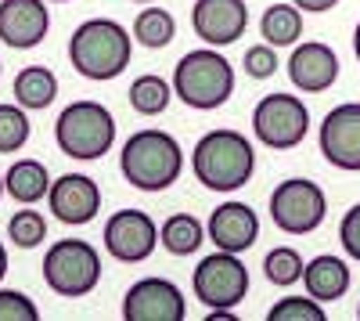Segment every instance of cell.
<instances>
[{
  "label": "cell",
  "instance_id": "cell-28",
  "mask_svg": "<svg viewBox=\"0 0 360 321\" xmlns=\"http://www.w3.org/2000/svg\"><path fill=\"white\" fill-rule=\"evenodd\" d=\"M266 321H328L321 300H314L310 293L307 296H285L278 300L274 307L266 310Z\"/></svg>",
  "mask_w": 360,
  "mask_h": 321
},
{
  "label": "cell",
  "instance_id": "cell-8",
  "mask_svg": "<svg viewBox=\"0 0 360 321\" xmlns=\"http://www.w3.org/2000/svg\"><path fill=\"white\" fill-rule=\"evenodd\" d=\"M252 134H256L259 144H266V149L288 152V149H295V144H303V137L310 134V108L295 94L274 91V94L256 101Z\"/></svg>",
  "mask_w": 360,
  "mask_h": 321
},
{
  "label": "cell",
  "instance_id": "cell-1",
  "mask_svg": "<svg viewBox=\"0 0 360 321\" xmlns=\"http://www.w3.org/2000/svg\"><path fill=\"white\" fill-rule=\"evenodd\" d=\"M191 173L209 191H238L256 173V149L242 130H209L191 149Z\"/></svg>",
  "mask_w": 360,
  "mask_h": 321
},
{
  "label": "cell",
  "instance_id": "cell-23",
  "mask_svg": "<svg viewBox=\"0 0 360 321\" xmlns=\"http://www.w3.org/2000/svg\"><path fill=\"white\" fill-rule=\"evenodd\" d=\"M134 40L144 44V47H152V51H162L173 44L176 37V18L166 11V8H155V4H144L134 18Z\"/></svg>",
  "mask_w": 360,
  "mask_h": 321
},
{
  "label": "cell",
  "instance_id": "cell-27",
  "mask_svg": "<svg viewBox=\"0 0 360 321\" xmlns=\"http://www.w3.org/2000/svg\"><path fill=\"white\" fill-rule=\"evenodd\" d=\"M8 239H11V246H18V249H37V246H44V239H47V220H44V213H37L33 206L18 210V213L8 220Z\"/></svg>",
  "mask_w": 360,
  "mask_h": 321
},
{
  "label": "cell",
  "instance_id": "cell-31",
  "mask_svg": "<svg viewBox=\"0 0 360 321\" xmlns=\"http://www.w3.org/2000/svg\"><path fill=\"white\" fill-rule=\"evenodd\" d=\"M339 242H342L346 256L360 264V202H353L346 217L339 220Z\"/></svg>",
  "mask_w": 360,
  "mask_h": 321
},
{
  "label": "cell",
  "instance_id": "cell-35",
  "mask_svg": "<svg viewBox=\"0 0 360 321\" xmlns=\"http://www.w3.org/2000/svg\"><path fill=\"white\" fill-rule=\"evenodd\" d=\"M4 191H8V188H4V173H0V199H4Z\"/></svg>",
  "mask_w": 360,
  "mask_h": 321
},
{
  "label": "cell",
  "instance_id": "cell-29",
  "mask_svg": "<svg viewBox=\"0 0 360 321\" xmlns=\"http://www.w3.org/2000/svg\"><path fill=\"white\" fill-rule=\"evenodd\" d=\"M0 321H40V307L18 289H0Z\"/></svg>",
  "mask_w": 360,
  "mask_h": 321
},
{
  "label": "cell",
  "instance_id": "cell-3",
  "mask_svg": "<svg viewBox=\"0 0 360 321\" xmlns=\"http://www.w3.org/2000/svg\"><path fill=\"white\" fill-rule=\"evenodd\" d=\"M119 173L137 191H166L184 173V149L166 130H134L119 152Z\"/></svg>",
  "mask_w": 360,
  "mask_h": 321
},
{
  "label": "cell",
  "instance_id": "cell-21",
  "mask_svg": "<svg viewBox=\"0 0 360 321\" xmlns=\"http://www.w3.org/2000/svg\"><path fill=\"white\" fill-rule=\"evenodd\" d=\"M259 33L270 47H295L303 37V11L292 0L288 4H270L259 18Z\"/></svg>",
  "mask_w": 360,
  "mask_h": 321
},
{
  "label": "cell",
  "instance_id": "cell-12",
  "mask_svg": "<svg viewBox=\"0 0 360 321\" xmlns=\"http://www.w3.org/2000/svg\"><path fill=\"white\" fill-rule=\"evenodd\" d=\"M123 317L127 321H184L188 300L180 285L169 278H141L123 296Z\"/></svg>",
  "mask_w": 360,
  "mask_h": 321
},
{
  "label": "cell",
  "instance_id": "cell-38",
  "mask_svg": "<svg viewBox=\"0 0 360 321\" xmlns=\"http://www.w3.org/2000/svg\"><path fill=\"white\" fill-rule=\"evenodd\" d=\"M356 321H360V303H356Z\"/></svg>",
  "mask_w": 360,
  "mask_h": 321
},
{
  "label": "cell",
  "instance_id": "cell-32",
  "mask_svg": "<svg viewBox=\"0 0 360 321\" xmlns=\"http://www.w3.org/2000/svg\"><path fill=\"white\" fill-rule=\"evenodd\" d=\"M292 4L303 11V15H321V11H332L339 0H292Z\"/></svg>",
  "mask_w": 360,
  "mask_h": 321
},
{
  "label": "cell",
  "instance_id": "cell-15",
  "mask_svg": "<svg viewBox=\"0 0 360 321\" xmlns=\"http://www.w3.org/2000/svg\"><path fill=\"white\" fill-rule=\"evenodd\" d=\"M205 235L224 253H249L259 239V217H256V210L249 206V202L227 199L209 213Z\"/></svg>",
  "mask_w": 360,
  "mask_h": 321
},
{
  "label": "cell",
  "instance_id": "cell-24",
  "mask_svg": "<svg viewBox=\"0 0 360 321\" xmlns=\"http://www.w3.org/2000/svg\"><path fill=\"white\" fill-rule=\"evenodd\" d=\"M173 101V83H166L159 73H144L130 83V105L141 115H162Z\"/></svg>",
  "mask_w": 360,
  "mask_h": 321
},
{
  "label": "cell",
  "instance_id": "cell-2",
  "mask_svg": "<svg viewBox=\"0 0 360 321\" xmlns=\"http://www.w3.org/2000/svg\"><path fill=\"white\" fill-rule=\"evenodd\" d=\"M134 33L115 18H86L69 37V62L86 80H115L130 69L134 58Z\"/></svg>",
  "mask_w": 360,
  "mask_h": 321
},
{
  "label": "cell",
  "instance_id": "cell-10",
  "mask_svg": "<svg viewBox=\"0 0 360 321\" xmlns=\"http://www.w3.org/2000/svg\"><path fill=\"white\" fill-rule=\"evenodd\" d=\"M321 156L335 170L360 173V101H342L321 120Z\"/></svg>",
  "mask_w": 360,
  "mask_h": 321
},
{
  "label": "cell",
  "instance_id": "cell-25",
  "mask_svg": "<svg viewBox=\"0 0 360 321\" xmlns=\"http://www.w3.org/2000/svg\"><path fill=\"white\" fill-rule=\"evenodd\" d=\"M303 268H307L303 256H299V249H292V246H274L263 256V275L278 289H288L295 282H303Z\"/></svg>",
  "mask_w": 360,
  "mask_h": 321
},
{
  "label": "cell",
  "instance_id": "cell-16",
  "mask_svg": "<svg viewBox=\"0 0 360 321\" xmlns=\"http://www.w3.org/2000/svg\"><path fill=\"white\" fill-rule=\"evenodd\" d=\"M51 33L47 0H0V44L11 51H29Z\"/></svg>",
  "mask_w": 360,
  "mask_h": 321
},
{
  "label": "cell",
  "instance_id": "cell-36",
  "mask_svg": "<svg viewBox=\"0 0 360 321\" xmlns=\"http://www.w3.org/2000/svg\"><path fill=\"white\" fill-rule=\"evenodd\" d=\"M134 4H155V0H134Z\"/></svg>",
  "mask_w": 360,
  "mask_h": 321
},
{
  "label": "cell",
  "instance_id": "cell-30",
  "mask_svg": "<svg viewBox=\"0 0 360 321\" xmlns=\"http://www.w3.org/2000/svg\"><path fill=\"white\" fill-rule=\"evenodd\" d=\"M245 73L252 76V80H266V76H274L278 73V47H270L266 40L263 44H252L249 51H245Z\"/></svg>",
  "mask_w": 360,
  "mask_h": 321
},
{
  "label": "cell",
  "instance_id": "cell-26",
  "mask_svg": "<svg viewBox=\"0 0 360 321\" xmlns=\"http://www.w3.org/2000/svg\"><path fill=\"white\" fill-rule=\"evenodd\" d=\"M29 108L18 101H0V156H15L29 141Z\"/></svg>",
  "mask_w": 360,
  "mask_h": 321
},
{
  "label": "cell",
  "instance_id": "cell-11",
  "mask_svg": "<svg viewBox=\"0 0 360 321\" xmlns=\"http://www.w3.org/2000/svg\"><path fill=\"white\" fill-rule=\"evenodd\" d=\"M159 246V224L144 210H119L105 220V249L119 264H144Z\"/></svg>",
  "mask_w": 360,
  "mask_h": 321
},
{
  "label": "cell",
  "instance_id": "cell-33",
  "mask_svg": "<svg viewBox=\"0 0 360 321\" xmlns=\"http://www.w3.org/2000/svg\"><path fill=\"white\" fill-rule=\"evenodd\" d=\"M4 275H8V249L0 246V282H4Z\"/></svg>",
  "mask_w": 360,
  "mask_h": 321
},
{
  "label": "cell",
  "instance_id": "cell-20",
  "mask_svg": "<svg viewBox=\"0 0 360 321\" xmlns=\"http://www.w3.org/2000/svg\"><path fill=\"white\" fill-rule=\"evenodd\" d=\"M4 188L15 202L33 206V202H40L51 191V173L40 159H15L4 173Z\"/></svg>",
  "mask_w": 360,
  "mask_h": 321
},
{
  "label": "cell",
  "instance_id": "cell-19",
  "mask_svg": "<svg viewBox=\"0 0 360 321\" xmlns=\"http://www.w3.org/2000/svg\"><path fill=\"white\" fill-rule=\"evenodd\" d=\"M11 94L22 108L29 112H44L54 105L58 98V76L47 69V65H25L15 73V87H11Z\"/></svg>",
  "mask_w": 360,
  "mask_h": 321
},
{
  "label": "cell",
  "instance_id": "cell-5",
  "mask_svg": "<svg viewBox=\"0 0 360 321\" xmlns=\"http://www.w3.org/2000/svg\"><path fill=\"white\" fill-rule=\"evenodd\" d=\"M54 141L69 159L98 163L115 144V115L101 101H72L58 112Z\"/></svg>",
  "mask_w": 360,
  "mask_h": 321
},
{
  "label": "cell",
  "instance_id": "cell-34",
  "mask_svg": "<svg viewBox=\"0 0 360 321\" xmlns=\"http://www.w3.org/2000/svg\"><path fill=\"white\" fill-rule=\"evenodd\" d=\"M353 54H356V62H360V22H356V29H353Z\"/></svg>",
  "mask_w": 360,
  "mask_h": 321
},
{
  "label": "cell",
  "instance_id": "cell-6",
  "mask_svg": "<svg viewBox=\"0 0 360 321\" xmlns=\"http://www.w3.org/2000/svg\"><path fill=\"white\" fill-rule=\"evenodd\" d=\"M44 282L51 293L65 296V300H79L90 296L101 282V256L98 249L83 242V239H62L47 246L44 253Z\"/></svg>",
  "mask_w": 360,
  "mask_h": 321
},
{
  "label": "cell",
  "instance_id": "cell-17",
  "mask_svg": "<svg viewBox=\"0 0 360 321\" xmlns=\"http://www.w3.org/2000/svg\"><path fill=\"white\" fill-rule=\"evenodd\" d=\"M288 80L303 94H324L339 80V54L321 40L295 44L288 54Z\"/></svg>",
  "mask_w": 360,
  "mask_h": 321
},
{
  "label": "cell",
  "instance_id": "cell-9",
  "mask_svg": "<svg viewBox=\"0 0 360 321\" xmlns=\"http://www.w3.org/2000/svg\"><path fill=\"white\" fill-rule=\"evenodd\" d=\"M191 293L198 303L209 307H238L249 296V268L242 264V253H209L198 260L191 275Z\"/></svg>",
  "mask_w": 360,
  "mask_h": 321
},
{
  "label": "cell",
  "instance_id": "cell-4",
  "mask_svg": "<svg viewBox=\"0 0 360 321\" xmlns=\"http://www.w3.org/2000/svg\"><path fill=\"white\" fill-rule=\"evenodd\" d=\"M173 94L195 112H213L234 94V65L220 47H195L173 69Z\"/></svg>",
  "mask_w": 360,
  "mask_h": 321
},
{
  "label": "cell",
  "instance_id": "cell-14",
  "mask_svg": "<svg viewBox=\"0 0 360 321\" xmlns=\"http://www.w3.org/2000/svg\"><path fill=\"white\" fill-rule=\"evenodd\" d=\"M47 206H51V217H58L62 224H72V227L90 224L101 213V188L86 173H62L58 181H51Z\"/></svg>",
  "mask_w": 360,
  "mask_h": 321
},
{
  "label": "cell",
  "instance_id": "cell-22",
  "mask_svg": "<svg viewBox=\"0 0 360 321\" xmlns=\"http://www.w3.org/2000/svg\"><path fill=\"white\" fill-rule=\"evenodd\" d=\"M159 242H162V249H166L169 256H191V253H198L202 242H205V227H202V220L191 217V213H173V217H166L162 227H159Z\"/></svg>",
  "mask_w": 360,
  "mask_h": 321
},
{
  "label": "cell",
  "instance_id": "cell-37",
  "mask_svg": "<svg viewBox=\"0 0 360 321\" xmlns=\"http://www.w3.org/2000/svg\"><path fill=\"white\" fill-rule=\"evenodd\" d=\"M47 4H69V0H47Z\"/></svg>",
  "mask_w": 360,
  "mask_h": 321
},
{
  "label": "cell",
  "instance_id": "cell-7",
  "mask_svg": "<svg viewBox=\"0 0 360 321\" xmlns=\"http://www.w3.org/2000/svg\"><path fill=\"white\" fill-rule=\"evenodd\" d=\"M328 217V195L310 177H285L270 191V220L285 235H310Z\"/></svg>",
  "mask_w": 360,
  "mask_h": 321
},
{
  "label": "cell",
  "instance_id": "cell-18",
  "mask_svg": "<svg viewBox=\"0 0 360 321\" xmlns=\"http://www.w3.org/2000/svg\"><path fill=\"white\" fill-rule=\"evenodd\" d=\"M349 282H353L349 264H346L342 256H332V253L314 256L310 264L303 268V289H307L314 300H321V303L342 300L349 293Z\"/></svg>",
  "mask_w": 360,
  "mask_h": 321
},
{
  "label": "cell",
  "instance_id": "cell-13",
  "mask_svg": "<svg viewBox=\"0 0 360 321\" xmlns=\"http://www.w3.org/2000/svg\"><path fill=\"white\" fill-rule=\"evenodd\" d=\"M191 29L209 47L238 44L249 29V4L245 0H195Z\"/></svg>",
  "mask_w": 360,
  "mask_h": 321
}]
</instances>
